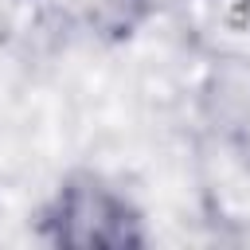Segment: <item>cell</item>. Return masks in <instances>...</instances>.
<instances>
[{"mask_svg":"<svg viewBox=\"0 0 250 250\" xmlns=\"http://www.w3.org/2000/svg\"><path fill=\"white\" fill-rule=\"evenodd\" d=\"M39 230L51 246H82V250L94 246L125 250L148 242L145 215L137 211V203L94 172L66 176L55 188V195L39 215Z\"/></svg>","mask_w":250,"mask_h":250,"instance_id":"obj_1","label":"cell"},{"mask_svg":"<svg viewBox=\"0 0 250 250\" xmlns=\"http://www.w3.org/2000/svg\"><path fill=\"white\" fill-rule=\"evenodd\" d=\"M148 12V0H90V23L113 39L129 35Z\"/></svg>","mask_w":250,"mask_h":250,"instance_id":"obj_2","label":"cell"}]
</instances>
